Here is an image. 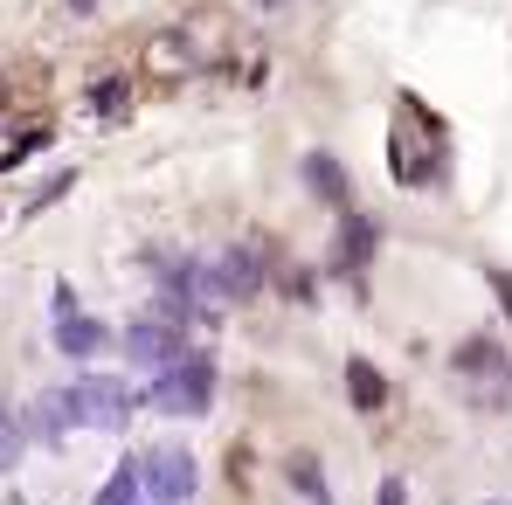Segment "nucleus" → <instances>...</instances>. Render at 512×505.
Wrapping results in <instances>:
<instances>
[{"mask_svg":"<svg viewBox=\"0 0 512 505\" xmlns=\"http://www.w3.org/2000/svg\"><path fill=\"white\" fill-rule=\"evenodd\" d=\"M77 429H132V416L146 409V395L125 381V374H84L77 388H63Z\"/></svg>","mask_w":512,"mask_h":505,"instance_id":"nucleus-1","label":"nucleus"},{"mask_svg":"<svg viewBox=\"0 0 512 505\" xmlns=\"http://www.w3.org/2000/svg\"><path fill=\"white\" fill-rule=\"evenodd\" d=\"M139 395H146L153 416H208V402H215V360L208 353H187L180 367L153 374Z\"/></svg>","mask_w":512,"mask_h":505,"instance_id":"nucleus-2","label":"nucleus"},{"mask_svg":"<svg viewBox=\"0 0 512 505\" xmlns=\"http://www.w3.org/2000/svg\"><path fill=\"white\" fill-rule=\"evenodd\" d=\"M139 478H146L153 505H187L194 492H201V464H194V450H180V443L139 450Z\"/></svg>","mask_w":512,"mask_h":505,"instance_id":"nucleus-3","label":"nucleus"},{"mask_svg":"<svg viewBox=\"0 0 512 505\" xmlns=\"http://www.w3.org/2000/svg\"><path fill=\"white\" fill-rule=\"evenodd\" d=\"M118 346H125V360H132V367H153V374H167V367H180V360H187L180 326L153 319V312H146L139 326H125V339H118Z\"/></svg>","mask_w":512,"mask_h":505,"instance_id":"nucleus-4","label":"nucleus"},{"mask_svg":"<svg viewBox=\"0 0 512 505\" xmlns=\"http://www.w3.org/2000/svg\"><path fill=\"white\" fill-rule=\"evenodd\" d=\"M263 250H250V243H236V250L215 256V298H256L263 291Z\"/></svg>","mask_w":512,"mask_h":505,"instance_id":"nucleus-5","label":"nucleus"},{"mask_svg":"<svg viewBox=\"0 0 512 505\" xmlns=\"http://www.w3.org/2000/svg\"><path fill=\"white\" fill-rule=\"evenodd\" d=\"M381 250V222L374 215H340V243H333V270L340 277H360Z\"/></svg>","mask_w":512,"mask_h":505,"instance_id":"nucleus-6","label":"nucleus"},{"mask_svg":"<svg viewBox=\"0 0 512 505\" xmlns=\"http://www.w3.org/2000/svg\"><path fill=\"white\" fill-rule=\"evenodd\" d=\"M450 367H457L464 381H492V395H506V381H512V360H506L499 339H464V346L450 353Z\"/></svg>","mask_w":512,"mask_h":505,"instance_id":"nucleus-7","label":"nucleus"},{"mask_svg":"<svg viewBox=\"0 0 512 505\" xmlns=\"http://www.w3.org/2000/svg\"><path fill=\"white\" fill-rule=\"evenodd\" d=\"M305 187H312V194H326V208L353 215V180H346V167L333 160V153H305Z\"/></svg>","mask_w":512,"mask_h":505,"instance_id":"nucleus-8","label":"nucleus"},{"mask_svg":"<svg viewBox=\"0 0 512 505\" xmlns=\"http://www.w3.org/2000/svg\"><path fill=\"white\" fill-rule=\"evenodd\" d=\"M104 346H111V333H104L97 319H84V312H77V319H56V353H63V360H97Z\"/></svg>","mask_w":512,"mask_h":505,"instance_id":"nucleus-9","label":"nucleus"},{"mask_svg":"<svg viewBox=\"0 0 512 505\" xmlns=\"http://www.w3.org/2000/svg\"><path fill=\"white\" fill-rule=\"evenodd\" d=\"M28 429H35V443H49V450H56V443H63L70 429H77L70 402H63V388H49V395H42V402L28 409Z\"/></svg>","mask_w":512,"mask_h":505,"instance_id":"nucleus-10","label":"nucleus"},{"mask_svg":"<svg viewBox=\"0 0 512 505\" xmlns=\"http://www.w3.org/2000/svg\"><path fill=\"white\" fill-rule=\"evenodd\" d=\"M346 395H353L360 416H374V409L388 402V381L374 374V360H346Z\"/></svg>","mask_w":512,"mask_h":505,"instance_id":"nucleus-11","label":"nucleus"},{"mask_svg":"<svg viewBox=\"0 0 512 505\" xmlns=\"http://www.w3.org/2000/svg\"><path fill=\"white\" fill-rule=\"evenodd\" d=\"M139 492H146V478H139V457H125V464L111 471V485L97 492V505H139Z\"/></svg>","mask_w":512,"mask_h":505,"instance_id":"nucleus-12","label":"nucleus"},{"mask_svg":"<svg viewBox=\"0 0 512 505\" xmlns=\"http://www.w3.org/2000/svg\"><path fill=\"white\" fill-rule=\"evenodd\" d=\"M28 416H14V409H0V471H14L21 464V450H28Z\"/></svg>","mask_w":512,"mask_h":505,"instance_id":"nucleus-13","label":"nucleus"},{"mask_svg":"<svg viewBox=\"0 0 512 505\" xmlns=\"http://www.w3.org/2000/svg\"><path fill=\"white\" fill-rule=\"evenodd\" d=\"M291 485H298V499H312V505H333V492H326V471H319L312 457H298V464H291Z\"/></svg>","mask_w":512,"mask_h":505,"instance_id":"nucleus-14","label":"nucleus"},{"mask_svg":"<svg viewBox=\"0 0 512 505\" xmlns=\"http://www.w3.org/2000/svg\"><path fill=\"white\" fill-rule=\"evenodd\" d=\"M132 104V84H118V77H104V84L90 90V118H118Z\"/></svg>","mask_w":512,"mask_h":505,"instance_id":"nucleus-15","label":"nucleus"},{"mask_svg":"<svg viewBox=\"0 0 512 505\" xmlns=\"http://www.w3.org/2000/svg\"><path fill=\"white\" fill-rule=\"evenodd\" d=\"M35 146H49V132H21V139H14V146L0 153V167H21V160H28Z\"/></svg>","mask_w":512,"mask_h":505,"instance_id":"nucleus-16","label":"nucleus"},{"mask_svg":"<svg viewBox=\"0 0 512 505\" xmlns=\"http://www.w3.org/2000/svg\"><path fill=\"white\" fill-rule=\"evenodd\" d=\"M70 180H77V173H49V180H42V187H35V208H49V201H56V194H70Z\"/></svg>","mask_w":512,"mask_h":505,"instance_id":"nucleus-17","label":"nucleus"},{"mask_svg":"<svg viewBox=\"0 0 512 505\" xmlns=\"http://www.w3.org/2000/svg\"><path fill=\"white\" fill-rule=\"evenodd\" d=\"M49 305H56L49 319H77V291H70V284H56V291H49Z\"/></svg>","mask_w":512,"mask_h":505,"instance_id":"nucleus-18","label":"nucleus"},{"mask_svg":"<svg viewBox=\"0 0 512 505\" xmlns=\"http://www.w3.org/2000/svg\"><path fill=\"white\" fill-rule=\"evenodd\" d=\"M381 505H409V492H402V478H381Z\"/></svg>","mask_w":512,"mask_h":505,"instance_id":"nucleus-19","label":"nucleus"},{"mask_svg":"<svg viewBox=\"0 0 512 505\" xmlns=\"http://www.w3.org/2000/svg\"><path fill=\"white\" fill-rule=\"evenodd\" d=\"M492 291L506 298V319H512V277H506V270H492Z\"/></svg>","mask_w":512,"mask_h":505,"instance_id":"nucleus-20","label":"nucleus"},{"mask_svg":"<svg viewBox=\"0 0 512 505\" xmlns=\"http://www.w3.org/2000/svg\"><path fill=\"white\" fill-rule=\"evenodd\" d=\"M70 7H90V0H70Z\"/></svg>","mask_w":512,"mask_h":505,"instance_id":"nucleus-21","label":"nucleus"}]
</instances>
